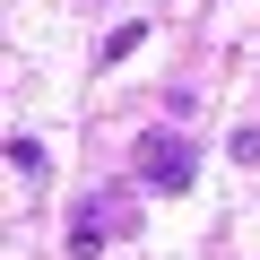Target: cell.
Returning <instances> with one entry per match:
<instances>
[{
  "label": "cell",
  "mask_w": 260,
  "mask_h": 260,
  "mask_svg": "<svg viewBox=\"0 0 260 260\" xmlns=\"http://www.w3.org/2000/svg\"><path fill=\"white\" fill-rule=\"evenodd\" d=\"M191 174H200V156H191L182 130H148L139 139V182L148 191H191Z\"/></svg>",
  "instance_id": "cell-1"
},
{
  "label": "cell",
  "mask_w": 260,
  "mask_h": 260,
  "mask_svg": "<svg viewBox=\"0 0 260 260\" xmlns=\"http://www.w3.org/2000/svg\"><path fill=\"white\" fill-rule=\"evenodd\" d=\"M139 44H148V26H113V35H104V70H113V61H130Z\"/></svg>",
  "instance_id": "cell-2"
},
{
  "label": "cell",
  "mask_w": 260,
  "mask_h": 260,
  "mask_svg": "<svg viewBox=\"0 0 260 260\" xmlns=\"http://www.w3.org/2000/svg\"><path fill=\"white\" fill-rule=\"evenodd\" d=\"M9 174H44V148H35V139H18V130H9Z\"/></svg>",
  "instance_id": "cell-3"
},
{
  "label": "cell",
  "mask_w": 260,
  "mask_h": 260,
  "mask_svg": "<svg viewBox=\"0 0 260 260\" xmlns=\"http://www.w3.org/2000/svg\"><path fill=\"white\" fill-rule=\"evenodd\" d=\"M234 165H260V130H234Z\"/></svg>",
  "instance_id": "cell-4"
}]
</instances>
